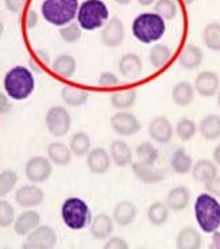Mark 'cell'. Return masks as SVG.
<instances>
[{"label": "cell", "mask_w": 220, "mask_h": 249, "mask_svg": "<svg viewBox=\"0 0 220 249\" xmlns=\"http://www.w3.org/2000/svg\"><path fill=\"white\" fill-rule=\"evenodd\" d=\"M3 88L8 98L14 100H26L31 96L35 89V79L30 69L18 65L6 73Z\"/></svg>", "instance_id": "obj_1"}, {"label": "cell", "mask_w": 220, "mask_h": 249, "mask_svg": "<svg viewBox=\"0 0 220 249\" xmlns=\"http://www.w3.org/2000/svg\"><path fill=\"white\" fill-rule=\"evenodd\" d=\"M131 31L141 44H153L166 33L165 19L157 13H142L132 20Z\"/></svg>", "instance_id": "obj_2"}, {"label": "cell", "mask_w": 220, "mask_h": 249, "mask_svg": "<svg viewBox=\"0 0 220 249\" xmlns=\"http://www.w3.org/2000/svg\"><path fill=\"white\" fill-rule=\"evenodd\" d=\"M195 217L204 233L211 234L220 226V202L209 193L200 194L195 202Z\"/></svg>", "instance_id": "obj_3"}, {"label": "cell", "mask_w": 220, "mask_h": 249, "mask_svg": "<svg viewBox=\"0 0 220 249\" xmlns=\"http://www.w3.org/2000/svg\"><path fill=\"white\" fill-rule=\"evenodd\" d=\"M79 7V0H44L41 4V14L50 25L63 27L75 20Z\"/></svg>", "instance_id": "obj_4"}, {"label": "cell", "mask_w": 220, "mask_h": 249, "mask_svg": "<svg viewBox=\"0 0 220 249\" xmlns=\"http://www.w3.org/2000/svg\"><path fill=\"white\" fill-rule=\"evenodd\" d=\"M76 19L82 30L94 31L107 23L110 10L103 0H84L79 7Z\"/></svg>", "instance_id": "obj_5"}, {"label": "cell", "mask_w": 220, "mask_h": 249, "mask_svg": "<svg viewBox=\"0 0 220 249\" xmlns=\"http://www.w3.org/2000/svg\"><path fill=\"white\" fill-rule=\"evenodd\" d=\"M61 217L66 228L72 231H82L91 224L92 213L85 200L72 196L61 206Z\"/></svg>", "instance_id": "obj_6"}, {"label": "cell", "mask_w": 220, "mask_h": 249, "mask_svg": "<svg viewBox=\"0 0 220 249\" xmlns=\"http://www.w3.org/2000/svg\"><path fill=\"white\" fill-rule=\"evenodd\" d=\"M45 124L53 137H65L72 127V118L65 107L53 106L46 112Z\"/></svg>", "instance_id": "obj_7"}, {"label": "cell", "mask_w": 220, "mask_h": 249, "mask_svg": "<svg viewBox=\"0 0 220 249\" xmlns=\"http://www.w3.org/2000/svg\"><path fill=\"white\" fill-rule=\"evenodd\" d=\"M57 233L47 225H39L31 233L27 234L23 248L26 249H51L56 247Z\"/></svg>", "instance_id": "obj_8"}, {"label": "cell", "mask_w": 220, "mask_h": 249, "mask_svg": "<svg viewBox=\"0 0 220 249\" xmlns=\"http://www.w3.org/2000/svg\"><path fill=\"white\" fill-rule=\"evenodd\" d=\"M111 127L112 130L122 137H131L141 130V122L139 119L126 110H119L116 114L111 117Z\"/></svg>", "instance_id": "obj_9"}, {"label": "cell", "mask_w": 220, "mask_h": 249, "mask_svg": "<svg viewBox=\"0 0 220 249\" xmlns=\"http://www.w3.org/2000/svg\"><path fill=\"white\" fill-rule=\"evenodd\" d=\"M25 174L27 180L31 183L39 184L49 180V178L53 174L51 161L44 156H34L26 164Z\"/></svg>", "instance_id": "obj_10"}, {"label": "cell", "mask_w": 220, "mask_h": 249, "mask_svg": "<svg viewBox=\"0 0 220 249\" xmlns=\"http://www.w3.org/2000/svg\"><path fill=\"white\" fill-rule=\"evenodd\" d=\"M126 36L125 25L119 18L113 17L107 20V23L103 26L100 38L103 45H106L107 48H118L123 44Z\"/></svg>", "instance_id": "obj_11"}, {"label": "cell", "mask_w": 220, "mask_h": 249, "mask_svg": "<svg viewBox=\"0 0 220 249\" xmlns=\"http://www.w3.org/2000/svg\"><path fill=\"white\" fill-rule=\"evenodd\" d=\"M45 199V193L35 186V183L31 184H25V186L19 187L18 191L15 194V200L20 207L23 209H31L37 207Z\"/></svg>", "instance_id": "obj_12"}, {"label": "cell", "mask_w": 220, "mask_h": 249, "mask_svg": "<svg viewBox=\"0 0 220 249\" xmlns=\"http://www.w3.org/2000/svg\"><path fill=\"white\" fill-rule=\"evenodd\" d=\"M195 91L203 98H212L220 87L219 76L212 71H203L195 79Z\"/></svg>", "instance_id": "obj_13"}, {"label": "cell", "mask_w": 220, "mask_h": 249, "mask_svg": "<svg viewBox=\"0 0 220 249\" xmlns=\"http://www.w3.org/2000/svg\"><path fill=\"white\" fill-rule=\"evenodd\" d=\"M173 124L166 117H156L149 124V136L158 143H168L173 137Z\"/></svg>", "instance_id": "obj_14"}, {"label": "cell", "mask_w": 220, "mask_h": 249, "mask_svg": "<svg viewBox=\"0 0 220 249\" xmlns=\"http://www.w3.org/2000/svg\"><path fill=\"white\" fill-rule=\"evenodd\" d=\"M87 167L94 175L107 174L111 167V156L103 148H94L87 155Z\"/></svg>", "instance_id": "obj_15"}, {"label": "cell", "mask_w": 220, "mask_h": 249, "mask_svg": "<svg viewBox=\"0 0 220 249\" xmlns=\"http://www.w3.org/2000/svg\"><path fill=\"white\" fill-rule=\"evenodd\" d=\"M119 72L127 80H135L142 75L143 64L138 54L134 53H127L120 58L119 61Z\"/></svg>", "instance_id": "obj_16"}, {"label": "cell", "mask_w": 220, "mask_h": 249, "mask_svg": "<svg viewBox=\"0 0 220 249\" xmlns=\"http://www.w3.org/2000/svg\"><path fill=\"white\" fill-rule=\"evenodd\" d=\"M89 231L96 240H107L113 233V219L107 214L100 213L91 221Z\"/></svg>", "instance_id": "obj_17"}, {"label": "cell", "mask_w": 220, "mask_h": 249, "mask_svg": "<svg viewBox=\"0 0 220 249\" xmlns=\"http://www.w3.org/2000/svg\"><path fill=\"white\" fill-rule=\"evenodd\" d=\"M41 225V215L34 210H26L14 222V229L18 236H27Z\"/></svg>", "instance_id": "obj_18"}, {"label": "cell", "mask_w": 220, "mask_h": 249, "mask_svg": "<svg viewBox=\"0 0 220 249\" xmlns=\"http://www.w3.org/2000/svg\"><path fill=\"white\" fill-rule=\"evenodd\" d=\"M190 202V191L185 186H177L172 188L166 195V206L173 212H183Z\"/></svg>", "instance_id": "obj_19"}, {"label": "cell", "mask_w": 220, "mask_h": 249, "mask_svg": "<svg viewBox=\"0 0 220 249\" xmlns=\"http://www.w3.org/2000/svg\"><path fill=\"white\" fill-rule=\"evenodd\" d=\"M137 206L130 200H122L113 209V222L122 228L131 225L137 218Z\"/></svg>", "instance_id": "obj_20"}, {"label": "cell", "mask_w": 220, "mask_h": 249, "mask_svg": "<svg viewBox=\"0 0 220 249\" xmlns=\"http://www.w3.org/2000/svg\"><path fill=\"white\" fill-rule=\"evenodd\" d=\"M203 52L199 46L193 44H188L180 53L178 64L187 71H195L203 62Z\"/></svg>", "instance_id": "obj_21"}, {"label": "cell", "mask_w": 220, "mask_h": 249, "mask_svg": "<svg viewBox=\"0 0 220 249\" xmlns=\"http://www.w3.org/2000/svg\"><path fill=\"white\" fill-rule=\"evenodd\" d=\"M132 174L138 178L139 180L143 181L145 184H154L164 180L165 172L162 169L153 168V165H146L142 162H134L131 165Z\"/></svg>", "instance_id": "obj_22"}, {"label": "cell", "mask_w": 220, "mask_h": 249, "mask_svg": "<svg viewBox=\"0 0 220 249\" xmlns=\"http://www.w3.org/2000/svg\"><path fill=\"white\" fill-rule=\"evenodd\" d=\"M77 62L76 58L70 54H61L54 58L51 62V71L53 73L61 79H70L76 73Z\"/></svg>", "instance_id": "obj_23"}, {"label": "cell", "mask_w": 220, "mask_h": 249, "mask_svg": "<svg viewBox=\"0 0 220 249\" xmlns=\"http://www.w3.org/2000/svg\"><path fill=\"white\" fill-rule=\"evenodd\" d=\"M61 98L63 103L70 107L84 106L89 99V91L82 87L76 86H65L61 89Z\"/></svg>", "instance_id": "obj_24"}, {"label": "cell", "mask_w": 220, "mask_h": 249, "mask_svg": "<svg viewBox=\"0 0 220 249\" xmlns=\"http://www.w3.org/2000/svg\"><path fill=\"white\" fill-rule=\"evenodd\" d=\"M111 160L118 167H127L132 161V150L130 145L122 140H116L110 146Z\"/></svg>", "instance_id": "obj_25"}, {"label": "cell", "mask_w": 220, "mask_h": 249, "mask_svg": "<svg viewBox=\"0 0 220 249\" xmlns=\"http://www.w3.org/2000/svg\"><path fill=\"white\" fill-rule=\"evenodd\" d=\"M192 172V178L193 180L197 183H207L211 179H214L215 176H218V168L214 162L207 159H202L197 162H195V165L190 169Z\"/></svg>", "instance_id": "obj_26"}, {"label": "cell", "mask_w": 220, "mask_h": 249, "mask_svg": "<svg viewBox=\"0 0 220 249\" xmlns=\"http://www.w3.org/2000/svg\"><path fill=\"white\" fill-rule=\"evenodd\" d=\"M202 243V234L192 226L184 228L176 237V247L178 249H200Z\"/></svg>", "instance_id": "obj_27"}, {"label": "cell", "mask_w": 220, "mask_h": 249, "mask_svg": "<svg viewBox=\"0 0 220 249\" xmlns=\"http://www.w3.org/2000/svg\"><path fill=\"white\" fill-rule=\"evenodd\" d=\"M199 131L207 141H215L220 137V115L208 114L200 121Z\"/></svg>", "instance_id": "obj_28"}, {"label": "cell", "mask_w": 220, "mask_h": 249, "mask_svg": "<svg viewBox=\"0 0 220 249\" xmlns=\"http://www.w3.org/2000/svg\"><path fill=\"white\" fill-rule=\"evenodd\" d=\"M195 98V87L188 81H180L172 89V99L180 107L189 106Z\"/></svg>", "instance_id": "obj_29"}, {"label": "cell", "mask_w": 220, "mask_h": 249, "mask_svg": "<svg viewBox=\"0 0 220 249\" xmlns=\"http://www.w3.org/2000/svg\"><path fill=\"white\" fill-rule=\"evenodd\" d=\"M47 156L49 160L58 167H65L72 161V150L63 142L56 141L47 146Z\"/></svg>", "instance_id": "obj_30"}, {"label": "cell", "mask_w": 220, "mask_h": 249, "mask_svg": "<svg viewBox=\"0 0 220 249\" xmlns=\"http://www.w3.org/2000/svg\"><path fill=\"white\" fill-rule=\"evenodd\" d=\"M137 102V91L135 89H119V91H115L111 95V105L113 108L116 110H127V108H131Z\"/></svg>", "instance_id": "obj_31"}, {"label": "cell", "mask_w": 220, "mask_h": 249, "mask_svg": "<svg viewBox=\"0 0 220 249\" xmlns=\"http://www.w3.org/2000/svg\"><path fill=\"white\" fill-rule=\"evenodd\" d=\"M170 165H172V169L176 174L185 175L192 169L193 161H192V157L185 152L184 148H178L177 150H174V153L172 156Z\"/></svg>", "instance_id": "obj_32"}, {"label": "cell", "mask_w": 220, "mask_h": 249, "mask_svg": "<svg viewBox=\"0 0 220 249\" xmlns=\"http://www.w3.org/2000/svg\"><path fill=\"white\" fill-rule=\"evenodd\" d=\"M203 41L208 49L220 52V23L211 22L203 29Z\"/></svg>", "instance_id": "obj_33"}, {"label": "cell", "mask_w": 220, "mask_h": 249, "mask_svg": "<svg viewBox=\"0 0 220 249\" xmlns=\"http://www.w3.org/2000/svg\"><path fill=\"white\" fill-rule=\"evenodd\" d=\"M147 218L151 225L162 226L166 224V221L169 218V207L162 202H154V203H151L147 210Z\"/></svg>", "instance_id": "obj_34"}, {"label": "cell", "mask_w": 220, "mask_h": 249, "mask_svg": "<svg viewBox=\"0 0 220 249\" xmlns=\"http://www.w3.org/2000/svg\"><path fill=\"white\" fill-rule=\"evenodd\" d=\"M69 148L72 150V153L79 157L88 155L91 150V138L87 133H76L73 134V137L70 138Z\"/></svg>", "instance_id": "obj_35"}, {"label": "cell", "mask_w": 220, "mask_h": 249, "mask_svg": "<svg viewBox=\"0 0 220 249\" xmlns=\"http://www.w3.org/2000/svg\"><path fill=\"white\" fill-rule=\"evenodd\" d=\"M150 62L154 68L161 69L164 68L165 65L170 61L172 57V52L170 49L164 44H157L150 49Z\"/></svg>", "instance_id": "obj_36"}, {"label": "cell", "mask_w": 220, "mask_h": 249, "mask_svg": "<svg viewBox=\"0 0 220 249\" xmlns=\"http://www.w3.org/2000/svg\"><path fill=\"white\" fill-rule=\"evenodd\" d=\"M135 155L138 157L139 162L146 165H154L158 159V150L151 142H142L137 146Z\"/></svg>", "instance_id": "obj_37"}, {"label": "cell", "mask_w": 220, "mask_h": 249, "mask_svg": "<svg viewBox=\"0 0 220 249\" xmlns=\"http://www.w3.org/2000/svg\"><path fill=\"white\" fill-rule=\"evenodd\" d=\"M154 8V13L161 15L165 20H173L177 17L178 8L174 0H157Z\"/></svg>", "instance_id": "obj_38"}, {"label": "cell", "mask_w": 220, "mask_h": 249, "mask_svg": "<svg viewBox=\"0 0 220 249\" xmlns=\"http://www.w3.org/2000/svg\"><path fill=\"white\" fill-rule=\"evenodd\" d=\"M196 131H197V126L192 119L183 118L177 122V137L180 138L181 141H190L192 138L195 137Z\"/></svg>", "instance_id": "obj_39"}, {"label": "cell", "mask_w": 220, "mask_h": 249, "mask_svg": "<svg viewBox=\"0 0 220 249\" xmlns=\"http://www.w3.org/2000/svg\"><path fill=\"white\" fill-rule=\"evenodd\" d=\"M18 183V175L13 169H4L0 174V196H6L14 191Z\"/></svg>", "instance_id": "obj_40"}, {"label": "cell", "mask_w": 220, "mask_h": 249, "mask_svg": "<svg viewBox=\"0 0 220 249\" xmlns=\"http://www.w3.org/2000/svg\"><path fill=\"white\" fill-rule=\"evenodd\" d=\"M82 29L80 27L79 23H75V22H70L68 25L63 26L60 29V36L63 38V41L66 44H76L80 41L82 34Z\"/></svg>", "instance_id": "obj_41"}, {"label": "cell", "mask_w": 220, "mask_h": 249, "mask_svg": "<svg viewBox=\"0 0 220 249\" xmlns=\"http://www.w3.org/2000/svg\"><path fill=\"white\" fill-rule=\"evenodd\" d=\"M15 222V209L8 200H0V228H8Z\"/></svg>", "instance_id": "obj_42"}, {"label": "cell", "mask_w": 220, "mask_h": 249, "mask_svg": "<svg viewBox=\"0 0 220 249\" xmlns=\"http://www.w3.org/2000/svg\"><path fill=\"white\" fill-rule=\"evenodd\" d=\"M119 86V79L112 72H104L99 77V87L103 89H112Z\"/></svg>", "instance_id": "obj_43"}, {"label": "cell", "mask_w": 220, "mask_h": 249, "mask_svg": "<svg viewBox=\"0 0 220 249\" xmlns=\"http://www.w3.org/2000/svg\"><path fill=\"white\" fill-rule=\"evenodd\" d=\"M26 1L27 0H4L6 8L13 14L22 13V10L25 8Z\"/></svg>", "instance_id": "obj_44"}, {"label": "cell", "mask_w": 220, "mask_h": 249, "mask_svg": "<svg viewBox=\"0 0 220 249\" xmlns=\"http://www.w3.org/2000/svg\"><path fill=\"white\" fill-rule=\"evenodd\" d=\"M205 190L211 195H214L216 198H220V176H215L214 179L205 183Z\"/></svg>", "instance_id": "obj_45"}, {"label": "cell", "mask_w": 220, "mask_h": 249, "mask_svg": "<svg viewBox=\"0 0 220 249\" xmlns=\"http://www.w3.org/2000/svg\"><path fill=\"white\" fill-rule=\"evenodd\" d=\"M128 248V244H127L126 240L120 238V237H112L110 238L106 245H104V249H127Z\"/></svg>", "instance_id": "obj_46"}, {"label": "cell", "mask_w": 220, "mask_h": 249, "mask_svg": "<svg viewBox=\"0 0 220 249\" xmlns=\"http://www.w3.org/2000/svg\"><path fill=\"white\" fill-rule=\"evenodd\" d=\"M38 22V15L34 10H29V13L26 14L25 26L26 29H34Z\"/></svg>", "instance_id": "obj_47"}, {"label": "cell", "mask_w": 220, "mask_h": 249, "mask_svg": "<svg viewBox=\"0 0 220 249\" xmlns=\"http://www.w3.org/2000/svg\"><path fill=\"white\" fill-rule=\"evenodd\" d=\"M211 249H220V233L219 231H215L214 237H212V241L209 245Z\"/></svg>", "instance_id": "obj_48"}, {"label": "cell", "mask_w": 220, "mask_h": 249, "mask_svg": "<svg viewBox=\"0 0 220 249\" xmlns=\"http://www.w3.org/2000/svg\"><path fill=\"white\" fill-rule=\"evenodd\" d=\"M214 160L218 165H220V143L216 146V148H215L214 150Z\"/></svg>", "instance_id": "obj_49"}, {"label": "cell", "mask_w": 220, "mask_h": 249, "mask_svg": "<svg viewBox=\"0 0 220 249\" xmlns=\"http://www.w3.org/2000/svg\"><path fill=\"white\" fill-rule=\"evenodd\" d=\"M154 1H156V0H138L139 4H141V6H143V7L151 6V4H153Z\"/></svg>", "instance_id": "obj_50"}, {"label": "cell", "mask_w": 220, "mask_h": 249, "mask_svg": "<svg viewBox=\"0 0 220 249\" xmlns=\"http://www.w3.org/2000/svg\"><path fill=\"white\" fill-rule=\"evenodd\" d=\"M118 4H122V6H127V4H130L131 3V0H115Z\"/></svg>", "instance_id": "obj_51"}, {"label": "cell", "mask_w": 220, "mask_h": 249, "mask_svg": "<svg viewBox=\"0 0 220 249\" xmlns=\"http://www.w3.org/2000/svg\"><path fill=\"white\" fill-rule=\"evenodd\" d=\"M3 31H4V25H3V20H1V14H0V38L3 36Z\"/></svg>", "instance_id": "obj_52"}, {"label": "cell", "mask_w": 220, "mask_h": 249, "mask_svg": "<svg viewBox=\"0 0 220 249\" xmlns=\"http://www.w3.org/2000/svg\"><path fill=\"white\" fill-rule=\"evenodd\" d=\"M181 1H183L184 4H187V6H189V4H192V3H193L195 0H181Z\"/></svg>", "instance_id": "obj_53"}, {"label": "cell", "mask_w": 220, "mask_h": 249, "mask_svg": "<svg viewBox=\"0 0 220 249\" xmlns=\"http://www.w3.org/2000/svg\"><path fill=\"white\" fill-rule=\"evenodd\" d=\"M216 95H218V105H219V107H220V91H218V93H216Z\"/></svg>", "instance_id": "obj_54"}]
</instances>
